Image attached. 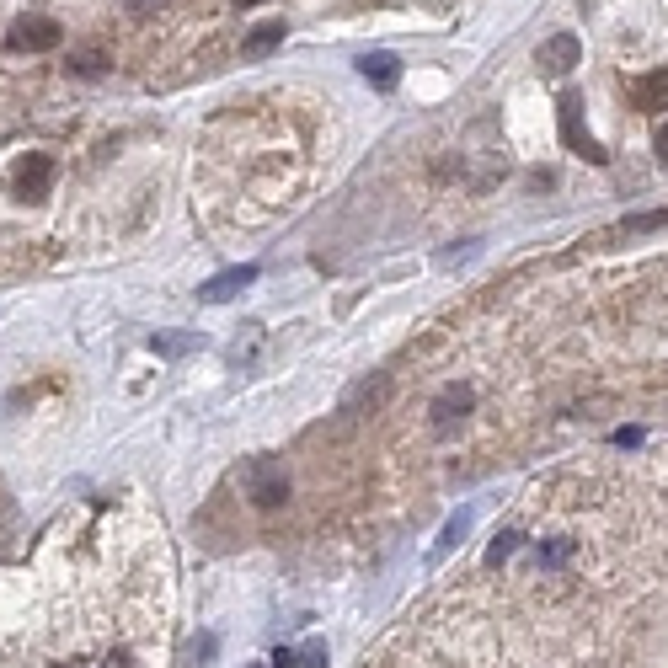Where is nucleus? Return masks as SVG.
<instances>
[{
  "label": "nucleus",
  "instance_id": "1",
  "mask_svg": "<svg viewBox=\"0 0 668 668\" xmlns=\"http://www.w3.org/2000/svg\"><path fill=\"white\" fill-rule=\"evenodd\" d=\"M241 487H246V497H252L257 508H284L289 503V471L278 460H246L241 465Z\"/></svg>",
  "mask_w": 668,
  "mask_h": 668
},
{
  "label": "nucleus",
  "instance_id": "2",
  "mask_svg": "<svg viewBox=\"0 0 668 668\" xmlns=\"http://www.w3.org/2000/svg\"><path fill=\"white\" fill-rule=\"evenodd\" d=\"M556 118H562V145H567V150L588 155L594 166H604V161H610V155L599 150V139L588 134V123H583V97H562V113H556Z\"/></svg>",
  "mask_w": 668,
  "mask_h": 668
},
{
  "label": "nucleus",
  "instance_id": "3",
  "mask_svg": "<svg viewBox=\"0 0 668 668\" xmlns=\"http://www.w3.org/2000/svg\"><path fill=\"white\" fill-rule=\"evenodd\" d=\"M59 38H65V33H59V22H49V17H22L17 27H11V49H17V54H43V49H59Z\"/></svg>",
  "mask_w": 668,
  "mask_h": 668
},
{
  "label": "nucleus",
  "instance_id": "4",
  "mask_svg": "<svg viewBox=\"0 0 668 668\" xmlns=\"http://www.w3.org/2000/svg\"><path fill=\"white\" fill-rule=\"evenodd\" d=\"M578 59H583V43L572 38V33H556V38H546L535 49V65L546 70V75H567V70H578Z\"/></svg>",
  "mask_w": 668,
  "mask_h": 668
},
{
  "label": "nucleus",
  "instance_id": "5",
  "mask_svg": "<svg viewBox=\"0 0 668 668\" xmlns=\"http://www.w3.org/2000/svg\"><path fill=\"white\" fill-rule=\"evenodd\" d=\"M257 262H241V268H225L220 278H209V284L204 289H198V300H204V305H225V300H236V294L246 289V284H257Z\"/></svg>",
  "mask_w": 668,
  "mask_h": 668
},
{
  "label": "nucleus",
  "instance_id": "6",
  "mask_svg": "<svg viewBox=\"0 0 668 668\" xmlns=\"http://www.w3.org/2000/svg\"><path fill=\"white\" fill-rule=\"evenodd\" d=\"M631 107L663 113L668 107V70H652V75H642V81H631Z\"/></svg>",
  "mask_w": 668,
  "mask_h": 668
},
{
  "label": "nucleus",
  "instance_id": "7",
  "mask_svg": "<svg viewBox=\"0 0 668 668\" xmlns=\"http://www.w3.org/2000/svg\"><path fill=\"white\" fill-rule=\"evenodd\" d=\"M49 182H54V161H49V155H27L22 177H17L22 198H43V193H49Z\"/></svg>",
  "mask_w": 668,
  "mask_h": 668
},
{
  "label": "nucleus",
  "instance_id": "8",
  "mask_svg": "<svg viewBox=\"0 0 668 668\" xmlns=\"http://www.w3.org/2000/svg\"><path fill=\"white\" fill-rule=\"evenodd\" d=\"M65 70H70V75H81V81H97L102 70H113V59H107L102 43H86V49H70Z\"/></svg>",
  "mask_w": 668,
  "mask_h": 668
},
{
  "label": "nucleus",
  "instance_id": "9",
  "mask_svg": "<svg viewBox=\"0 0 668 668\" xmlns=\"http://www.w3.org/2000/svg\"><path fill=\"white\" fill-rule=\"evenodd\" d=\"M359 75H364L369 86L391 91V86L401 81V59H396V54H364V59H359Z\"/></svg>",
  "mask_w": 668,
  "mask_h": 668
},
{
  "label": "nucleus",
  "instance_id": "10",
  "mask_svg": "<svg viewBox=\"0 0 668 668\" xmlns=\"http://www.w3.org/2000/svg\"><path fill=\"white\" fill-rule=\"evenodd\" d=\"M284 33H289L284 22H262V27H252V33H246L241 54H246V59H262V54H273L278 43H284Z\"/></svg>",
  "mask_w": 668,
  "mask_h": 668
},
{
  "label": "nucleus",
  "instance_id": "11",
  "mask_svg": "<svg viewBox=\"0 0 668 668\" xmlns=\"http://www.w3.org/2000/svg\"><path fill=\"white\" fill-rule=\"evenodd\" d=\"M198 343V337L193 332H172V337H150V348L155 353H161V359H177V353H188Z\"/></svg>",
  "mask_w": 668,
  "mask_h": 668
},
{
  "label": "nucleus",
  "instance_id": "12",
  "mask_svg": "<svg viewBox=\"0 0 668 668\" xmlns=\"http://www.w3.org/2000/svg\"><path fill=\"white\" fill-rule=\"evenodd\" d=\"M465 530H471V514H455V519H449L444 524V540H439V551H449V546H460V535Z\"/></svg>",
  "mask_w": 668,
  "mask_h": 668
},
{
  "label": "nucleus",
  "instance_id": "13",
  "mask_svg": "<svg viewBox=\"0 0 668 668\" xmlns=\"http://www.w3.org/2000/svg\"><path fill=\"white\" fill-rule=\"evenodd\" d=\"M321 663H326V647H321V642H310V647L300 652V668H321Z\"/></svg>",
  "mask_w": 668,
  "mask_h": 668
},
{
  "label": "nucleus",
  "instance_id": "14",
  "mask_svg": "<svg viewBox=\"0 0 668 668\" xmlns=\"http://www.w3.org/2000/svg\"><path fill=\"white\" fill-rule=\"evenodd\" d=\"M155 6H166V0H129V17H150Z\"/></svg>",
  "mask_w": 668,
  "mask_h": 668
},
{
  "label": "nucleus",
  "instance_id": "15",
  "mask_svg": "<svg viewBox=\"0 0 668 668\" xmlns=\"http://www.w3.org/2000/svg\"><path fill=\"white\" fill-rule=\"evenodd\" d=\"M658 155H663V161H668V123H663V129H658Z\"/></svg>",
  "mask_w": 668,
  "mask_h": 668
},
{
  "label": "nucleus",
  "instance_id": "16",
  "mask_svg": "<svg viewBox=\"0 0 668 668\" xmlns=\"http://www.w3.org/2000/svg\"><path fill=\"white\" fill-rule=\"evenodd\" d=\"M241 6H257V0H241Z\"/></svg>",
  "mask_w": 668,
  "mask_h": 668
}]
</instances>
